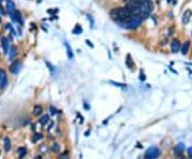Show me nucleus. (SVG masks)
I'll return each mask as SVG.
<instances>
[{
	"mask_svg": "<svg viewBox=\"0 0 192 159\" xmlns=\"http://www.w3.org/2000/svg\"><path fill=\"white\" fill-rule=\"evenodd\" d=\"M111 18L118 24H123L131 16V13L126 8H114L110 11Z\"/></svg>",
	"mask_w": 192,
	"mask_h": 159,
	"instance_id": "f257e3e1",
	"label": "nucleus"
},
{
	"mask_svg": "<svg viewBox=\"0 0 192 159\" xmlns=\"http://www.w3.org/2000/svg\"><path fill=\"white\" fill-rule=\"evenodd\" d=\"M142 23V18L139 16V15H131L128 19H127L125 23L121 24L123 28H126V29H137L139 27L140 25Z\"/></svg>",
	"mask_w": 192,
	"mask_h": 159,
	"instance_id": "f03ea898",
	"label": "nucleus"
},
{
	"mask_svg": "<svg viewBox=\"0 0 192 159\" xmlns=\"http://www.w3.org/2000/svg\"><path fill=\"white\" fill-rule=\"evenodd\" d=\"M160 155V151L157 146H151L149 147L144 155V159H156L158 158Z\"/></svg>",
	"mask_w": 192,
	"mask_h": 159,
	"instance_id": "7ed1b4c3",
	"label": "nucleus"
},
{
	"mask_svg": "<svg viewBox=\"0 0 192 159\" xmlns=\"http://www.w3.org/2000/svg\"><path fill=\"white\" fill-rule=\"evenodd\" d=\"M8 84V76L4 69H0V90L4 89Z\"/></svg>",
	"mask_w": 192,
	"mask_h": 159,
	"instance_id": "20e7f679",
	"label": "nucleus"
},
{
	"mask_svg": "<svg viewBox=\"0 0 192 159\" xmlns=\"http://www.w3.org/2000/svg\"><path fill=\"white\" fill-rule=\"evenodd\" d=\"M21 67H23V63H21V61L16 60V61H14L12 63V65L10 67V71H11V73L13 74H18L21 72Z\"/></svg>",
	"mask_w": 192,
	"mask_h": 159,
	"instance_id": "39448f33",
	"label": "nucleus"
},
{
	"mask_svg": "<svg viewBox=\"0 0 192 159\" xmlns=\"http://www.w3.org/2000/svg\"><path fill=\"white\" fill-rule=\"evenodd\" d=\"M11 16H12V19H13V21H14V23H18L19 25L24 24V19H23V16H21V12H18L17 10L14 13H13Z\"/></svg>",
	"mask_w": 192,
	"mask_h": 159,
	"instance_id": "423d86ee",
	"label": "nucleus"
},
{
	"mask_svg": "<svg viewBox=\"0 0 192 159\" xmlns=\"http://www.w3.org/2000/svg\"><path fill=\"white\" fill-rule=\"evenodd\" d=\"M1 45H2V48H3V53L7 55L9 53V50H10V42H9L8 37H3L1 39Z\"/></svg>",
	"mask_w": 192,
	"mask_h": 159,
	"instance_id": "0eeeda50",
	"label": "nucleus"
},
{
	"mask_svg": "<svg viewBox=\"0 0 192 159\" xmlns=\"http://www.w3.org/2000/svg\"><path fill=\"white\" fill-rule=\"evenodd\" d=\"M15 11H16L15 3L13 2L12 0H8V2H7V12H8L10 15H12Z\"/></svg>",
	"mask_w": 192,
	"mask_h": 159,
	"instance_id": "6e6552de",
	"label": "nucleus"
},
{
	"mask_svg": "<svg viewBox=\"0 0 192 159\" xmlns=\"http://www.w3.org/2000/svg\"><path fill=\"white\" fill-rule=\"evenodd\" d=\"M171 49L173 53H177V51H179L180 49V43L179 41L177 40V39H175V40H173L171 43Z\"/></svg>",
	"mask_w": 192,
	"mask_h": 159,
	"instance_id": "1a4fd4ad",
	"label": "nucleus"
},
{
	"mask_svg": "<svg viewBox=\"0 0 192 159\" xmlns=\"http://www.w3.org/2000/svg\"><path fill=\"white\" fill-rule=\"evenodd\" d=\"M191 16H192V12L190 10H187V11L184 13V15H183V24L184 25L188 24L189 21H190Z\"/></svg>",
	"mask_w": 192,
	"mask_h": 159,
	"instance_id": "9d476101",
	"label": "nucleus"
},
{
	"mask_svg": "<svg viewBox=\"0 0 192 159\" xmlns=\"http://www.w3.org/2000/svg\"><path fill=\"white\" fill-rule=\"evenodd\" d=\"M64 46H65V48H66V53H67L68 59H73L74 53H73V49H72V47H70V43H68V42H64Z\"/></svg>",
	"mask_w": 192,
	"mask_h": 159,
	"instance_id": "9b49d317",
	"label": "nucleus"
},
{
	"mask_svg": "<svg viewBox=\"0 0 192 159\" xmlns=\"http://www.w3.org/2000/svg\"><path fill=\"white\" fill-rule=\"evenodd\" d=\"M9 58H10V60H14V58L16 57L17 55V48L15 46H12V47H10V50H9Z\"/></svg>",
	"mask_w": 192,
	"mask_h": 159,
	"instance_id": "f8f14e48",
	"label": "nucleus"
},
{
	"mask_svg": "<svg viewBox=\"0 0 192 159\" xmlns=\"http://www.w3.org/2000/svg\"><path fill=\"white\" fill-rule=\"evenodd\" d=\"M184 150H185L184 143H178V144H177V145L175 146V153H176V155H180V154H183Z\"/></svg>",
	"mask_w": 192,
	"mask_h": 159,
	"instance_id": "ddd939ff",
	"label": "nucleus"
},
{
	"mask_svg": "<svg viewBox=\"0 0 192 159\" xmlns=\"http://www.w3.org/2000/svg\"><path fill=\"white\" fill-rule=\"evenodd\" d=\"M26 155H27V150L25 147H19L17 150V156L19 159H23Z\"/></svg>",
	"mask_w": 192,
	"mask_h": 159,
	"instance_id": "4468645a",
	"label": "nucleus"
},
{
	"mask_svg": "<svg viewBox=\"0 0 192 159\" xmlns=\"http://www.w3.org/2000/svg\"><path fill=\"white\" fill-rule=\"evenodd\" d=\"M125 64H126V66L128 67V69H132L134 66H135V64H134V61H132V59H131V57H130V55H127Z\"/></svg>",
	"mask_w": 192,
	"mask_h": 159,
	"instance_id": "2eb2a0df",
	"label": "nucleus"
},
{
	"mask_svg": "<svg viewBox=\"0 0 192 159\" xmlns=\"http://www.w3.org/2000/svg\"><path fill=\"white\" fill-rule=\"evenodd\" d=\"M43 112V108H42L40 105H37V106H34L33 108V115H35V116H39V115H41V113Z\"/></svg>",
	"mask_w": 192,
	"mask_h": 159,
	"instance_id": "dca6fc26",
	"label": "nucleus"
},
{
	"mask_svg": "<svg viewBox=\"0 0 192 159\" xmlns=\"http://www.w3.org/2000/svg\"><path fill=\"white\" fill-rule=\"evenodd\" d=\"M189 48H190V42L189 41L185 42V44L183 45V47H181V53H183V55H187L189 51Z\"/></svg>",
	"mask_w": 192,
	"mask_h": 159,
	"instance_id": "f3484780",
	"label": "nucleus"
},
{
	"mask_svg": "<svg viewBox=\"0 0 192 159\" xmlns=\"http://www.w3.org/2000/svg\"><path fill=\"white\" fill-rule=\"evenodd\" d=\"M3 147H4V150L7 152H9L10 150H11V140H10V138H4V145H3Z\"/></svg>",
	"mask_w": 192,
	"mask_h": 159,
	"instance_id": "a211bd4d",
	"label": "nucleus"
},
{
	"mask_svg": "<svg viewBox=\"0 0 192 159\" xmlns=\"http://www.w3.org/2000/svg\"><path fill=\"white\" fill-rule=\"evenodd\" d=\"M49 120H50V118H49V115L46 114V115H43V116L41 118L40 123H41V125H46V124L49 122Z\"/></svg>",
	"mask_w": 192,
	"mask_h": 159,
	"instance_id": "6ab92c4d",
	"label": "nucleus"
},
{
	"mask_svg": "<svg viewBox=\"0 0 192 159\" xmlns=\"http://www.w3.org/2000/svg\"><path fill=\"white\" fill-rule=\"evenodd\" d=\"M73 33L74 34H81L82 33V28H81V26L80 25H76L75 26V28H74V30H73Z\"/></svg>",
	"mask_w": 192,
	"mask_h": 159,
	"instance_id": "aec40b11",
	"label": "nucleus"
},
{
	"mask_svg": "<svg viewBox=\"0 0 192 159\" xmlns=\"http://www.w3.org/2000/svg\"><path fill=\"white\" fill-rule=\"evenodd\" d=\"M57 159H70V155H68L67 152H64V153H62V154L58 156Z\"/></svg>",
	"mask_w": 192,
	"mask_h": 159,
	"instance_id": "412c9836",
	"label": "nucleus"
},
{
	"mask_svg": "<svg viewBox=\"0 0 192 159\" xmlns=\"http://www.w3.org/2000/svg\"><path fill=\"white\" fill-rule=\"evenodd\" d=\"M51 151L54 152V153H58V152L60 151V145L58 144V143H54L51 145Z\"/></svg>",
	"mask_w": 192,
	"mask_h": 159,
	"instance_id": "4be33fe9",
	"label": "nucleus"
},
{
	"mask_svg": "<svg viewBox=\"0 0 192 159\" xmlns=\"http://www.w3.org/2000/svg\"><path fill=\"white\" fill-rule=\"evenodd\" d=\"M42 138H43L42 134H35V135H34V138H33V142H37V140H40V139Z\"/></svg>",
	"mask_w": 192,
	"mask_h": 159,
	"instance_id": "5701e85b",
	"label": "nucleus"
},
{
	"mask_svg": "<svg viewBox=\"0 0 192 159\" xmlns=\"http://www.w3.org/2000/svg\"><path fill=\"white\" fill-rule=\"evenodd\" d=\"M111 83H112V84H115V86H121V88H125V84H121V83H116V82H113V81H111Z\"/></svg>",
	"mask_w": 192,
	"mask_h": 159,
	"instance_id": "b1692460",
	"label": "nucleus"
},
{
	"mask_svg": "<svg viewBox=\"0 0 192 159\" xmlns=\"http://www.w3.org/2000/svg\"><path fill=\"white\" fill-rule=\"evenodd\" d=\"M47 12H48V13H50V14H54V13L59 12V10H58V9H54V10H48Z\"/></svg>",
	"mask_w": 192,
	"mask_h": 159,
	"instance_id": "393cba45",
	"label": "nucleus"
},
{
	"mask_svg": "<svg viewBox=\"0 0 192 159\" xmlns=\"http://www.w3.org/2000/svg\"><path fill=\"white\" fill-rule=\"evenodd\" d=\"M188 156L190 158H192V147H189L188 148Z\"/></svg>",
	"mask_w": 192,
	"mask_h": 159,
	"instance_id": "a878e982",
	"label": "nucleus"
},
{
	"mask_svg": "<svg viewBox=\"0 0 192 159\" xmlns=\"http://www.w3.org/2000/svg\"><path fill=\"white\" fill-rule=\"evenodd\" d=\"M140 80H145V75L142 74V72H141V74H140Z\"/></svg>",
	"mask_w": 192,
	"mask_h": 159,
	"instance_id": "bb28decb",
	"label": "nucleus"
},
{
	"mask_svg": "<svg viewBox=\"0 0 192 159\" xmlns=\"http://www.w3.org/2000/svg\"><path fill=\"white\" fill-rule=\"evenodd\" d=\"M0 12H1V14H5V13H7L3 10V8H2V5H1V4H0Z\"/></svg>",
	"mask_w": 192,
	"mask_h": 159,
	"instance_id": "cd10ccee",
	"label": "nucleus"
},
{
	"mask_svg": "<svg viewBox=\"0 0 192 159\" xmlns=\"http://www.w3.org/2000/svg\"><path fill=\"white\" fill-rule=\"evenodd\" d=\"M50 110H51V113H52V114H54L56 112H57V110H56L53 107H50Z\"/></svg>",
	"mask_w": 192,
	"mask_h": 159,
	"instance_id": "c85d7f7f",
	"label": "nucleus"
},
{
	"mask_svg": "<svg viewBox=\"0 0 192 159\" xmlns=\"http://www.w3.org/2000/svg\"><path fill=\"white\" fill-rule=\"evenodd\" d=\"M86 44H88V45L90 46V47H93V44H91V42L89 41V40H86Z\"/></svg>",
	"mask_w": 192,
	"mask_h": 159,
	"instance_id": "c756f323",
	"label": "nucleus"
},
{
	"mask_svg": "<svg viewBox=\"0 0 192 159\" xmlns=\"http://www.w3.org/2000/svg\"><path fill=\"white\" fill-rule=\"evenodd\" d=\"M34 159H42V157H41V156H37V157H35Z\"/></svg>",
	"mask_w": 192,
	"mask_h": 159,
	"instance_id": "7c9ffc66",
	"label": "nucleus"
},
{
	"mask_svg": "<svg viewBox=\"0 0 192 159\" xmlns=\"http://www.w3.org/2000/svg\"><path fill=\"white\" fill-rule=\"evenodd\" d=\"M137 1H139V2H141V3H142V2H144L145 0H137Z\"/></svg>",
	"mask_w": 192,
	"mask_h": 159,
	"instance_id": "2f4dec72",
	"label": "nucleus"
},
{
	"mask_svg": "<svg viewBox=\"0 0 192 159\" xmlns=\"http://www.w3.org/2000/svg\"><path fill=\"white\" fill-rule=\"evenodd\" d=\"M123 1H124V2H127V1H128V0H123Z\"/></svg>",
	"mask_w": 192,
	"mask_h": 159,
	"instance_id": "473e14b6",
	"label": "nucleus"
},
{
	"mask_svg": "<svg viewBox=\"0 0 192 159\" xmlns=\"http://www.w3.org/2000/svg\"><path fill=\"white\" fill-rule=\"evenodd\" d=\"M0 23H1V17H0Z\"/></svg>",
	"mask_w": 192,
	"mask_h": 159,
	"instance_id": "72a5a7b5",
	"label": "nucleus"
}]
</instances>
